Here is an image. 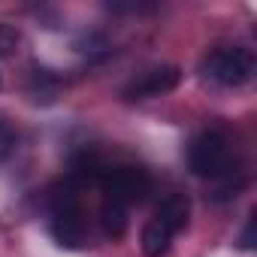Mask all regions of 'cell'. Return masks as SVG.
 <instances>
[{"label": "cell", "instance_id": "cell-1", "mask_svg": "<svg viewBox=\"0 0 257 257\" xmlns=\"http://www.w3.org/2000/svg\"><path fill=\"white\" fill-rule=\"evenodd\" d=\"M188 167L194 176L209 179L221 188H230L236 164H233V146L221 131H203L194 137L188 149Z\"/></svg>", "mask_w": 257, "mask_h": 257}, {"label": "cell", "instance_id": "cell-2", "mask_svg": "<svg viewBox=\"0 0 257 257\" xmlns=\"http://www.w3.org/2000/svg\"><path fill=\"white\" fill-rule=\"evenodd\" d=\"M52 236L64 248H85L88 245V218L79 206L73 188H64V194H55L52 200Z\"/></svg>", "mask_w": 257, "mask_h": 257}, {"label": "cell", "instance_id": "cell-3", "mask_svg": "<svg viewBox=\"0 0 257 257\" xmlns=\"http://www.w3.org/2000/svg\"><path fill=\"white\" fill-rule=\"evenodd\" d=\"M100 188L106 194V200L124 203V206H137L152 194V176L140 167H103L100 173Z\"/></svg>", "mask_w": 257, "mask_h": 257}, {"label": "cell", "instance_id": "cell-4", "mask_svg": "<svg viewBox=\"0 0 257 257\" xmlns=\"http://www.w3.org/2000/svg\"><path fill=\"white\" fill-rule=\"evenodd\" d=\"M203 70L212 82L224 88H239L254 76V55L242 46H221L206 58Z\"/></svg>", "mask_w": 257, "mask_h": 257}, {"label": "cell", "instance_id": "cell-5", "mask_svg": "<svg viewBox=\"0 0 257 257\" xmlns=\"http://www.w3.org/2000/svg\"><path fill=\"white\" fill-rule=\"evenodd\" d=\"M182 73L179 67L173 64H164V67H152L146 73H140L131 85L124 88V97L127 100H149V97H161V94H170L176 85H179Z\"/></svg>", "mask_w": 257, "mask_h": 257}, {"label": "cell", "instance_id": "cell-6", "mask_svg": "<svg viewBox=\"0 0 257 257\" xmlns=\"http://www.w3.org/2000/svg\"><path fill=\"white\" fill-rule=\"evenodd\" d=\"M188 215H191V203H188V197H185V194H170V197L161 203L155 221H161V224L176 236V233H182V230L188 227Z\"/></svg>", "mask_w": 257, "mask_h": 257}, {"label": "cell", "instance_id": "cell-7", "mask_svg": "<svg viewBox=\"0 0 257 257\" xmlns=\"http://www.w3.org/2000/svg\"><path fill=\"white\" fill-rule=\"evenodd\" d=\"M127 224H131V206L115 203V200H103L100 206V227L109 239H121L127 233Z\"/></svg>", "mask_w": 257, "mask_h": 257}, {"label": "cell", "instance_id": "cell-8", "mask_svg": "<svg viewBox=\"0 0 257 257\" xmlns=\"http://www.w3.org/2000/svg\"><path fill=\"white\" fill-rule=\"evenodd\" d=\"M143 254L146 257H164L167 251H170V245H173V233L161 224V221H149L146 227H143Z\"/></svg>", "mask_w": 257, "mask_h": 257}, {"label": "cell", "instance_id": "cell-9", "mask_svg": "<svg viewBox=\"0 0 257 257\" xmlns=\"http://www.w3.org/2000/svg\"><path fill=\"white\" fill-rule=\"evenodd\" d=\"M13 149H16V131L7 118H0V164L13 155Z\"/></svg>", "mask_w": 257, "mask_h": 257}, {"label": "cell", "instance_id": "cell-10", "mask_svg": "<svg viewBox=\"0 0 257 257\" xmlns=\"http://www.w3.org/2000/svg\"><path fill=\"white\" fill-rule=\"evenodd\" d=\"M16 43H19V34H16L13 28H7V25H0V58H4V55H13Z\"/></svg>", "mask_w": 257, "mask_h": 257}, {"label": "cell", "instance_id": "cell-11", "mask_svg": "<svg viewBox=\"0 0 257 257\" xmlns=\"http://www.w3.org/2000/svg\"><path fill=\"white\" fill-rule=\"evenodd\" d=\"M239 245H242L245 251H251V248H254V221H248V224H245V233H242V242H239Z\"/></svg>", "mask_w": 257, "mask_h": 257}]
</instances>
